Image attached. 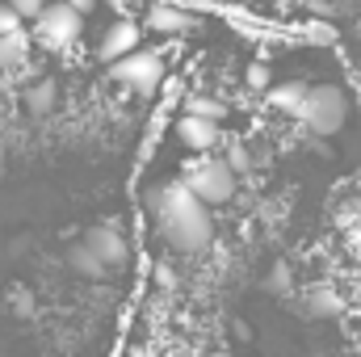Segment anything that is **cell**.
Here are the masks:
<instances>
[{
  "instance_id": "9",
  "label": "cell",
  "mask_w": 361,
  "mask_h": 357,
  "mask_svg": "<svg viewBox=\"0 0 361 357\" xmlns=\"http://www.w3.org/2000/svg\"><path fill=\"white\" fill-rule=\"evenodd\" d=\"M302 311H307V315H315V320H332V315H341V311H345V298H341L332 286H315V290H307V294H302Z\"/></svg>"
},
{
  "instance_id": "4",
  "label": "cell",
  "mask_w": 361,
  "mask_h": 357,
  "mask_svg": "<svg viewBox=\"0 0 361 357\" xmlns=\"http://www.w3.org/2000/svg\"><path fill=\"white\" fill-rule=\"evenodd\" d=\"M80 25H85V13H76L72 4L59 0V4H47V13L34 21V38L55 47V51H63V47H72L80 38Z\"/></svg>"
},
{
  "instance_id": "10",
  "label": "cell",
  "mask_w": 361,
  "mask_h": 357,
  "mask_svg": "<svg viewBox=\"0 0 361 357\" xmlns=\"http://www.w3.org/2000/svg\"><path fill=\"white\" fill-rule=\"evenodd\" d=\"M307 97H311V85H302V80H286V85L269 89V105L273 109H281V114H290V118H298L302 105H307Z\"/></svg>"
},
{
  "instance_id": "7",
  "label": "cell",
  "mask_w": 361,
  "mask_h": 357,
  "mask_svg": "<svg viewBox=\"0 0 361 357\" xmlns=\"http://www.w3.org/2000/svg\"><path fill=\"white\" fill-rule=\"evenodd\" d=\"M85 244H89L105 265H122V261L130 257V240H126V231L114 227V223H97L89 236H85Z\"/></svg>"
},
{
  "instance_id": "15",
  "label": "cell",
  "mask_w": 361,
  "mask_h": 357,
  "mask_svg": "<svg viewBox=\"0 0 361 357\" xmlns=\"http://www.w3.org/2000/svg\"><path fill=\"white\" fill-rule=\"evenodd\" d=\"M180 114H193V118H206V122H223L227 118V105L214 101V97H189Z\"/></svg>"
},
{
  "instance_id": "19",
  "label": "cell",
  "mask_w": 361,
  "mask_h": 357,
  "mask_svg": "<svg viewBox=\"0 0 361 357\" xmlns=\"http://www.w3.org/2000/svg\"><path fill=\"white\" fill-rule=\"evenodd\" d=\"M341 214H345V219H341V223H349V227H353V231H361V198H349V202H345V210H341Z\"/></svg>"
},
{
  "instance_id": "3",
  "label": "cell",
  "mask_w": 361,
  "mask_h": 357,
  "mask_svg": "<svg viewBox=\"0 0 361 357\" xmlns=\"http://www.w3.org/2000/svg\"><path fill=\"white\" fill-rule=\"evenodd\" d=\"M345 118H349V101L336 85H315L307 105H302V114H298V122L311 135H336L345 126Z\"/></svg>"
},
{
  "instance_id": "22",
  "label": "cell",
  "mask_w": 361,
  "mask_h": 357,
  "mask_svg": "<svg viewBox=\"0 0 361 357\" xmlns=\"http://www.w3.org/2000/svg\"><path fill=\"white\" fill-rule=\"evenodd\" d=\"M63 4H72L76 13H89V8H92V0H63Z\"/></svg>"
},
{
  "instance_id": "13",
  "label": "cell",
  "mask_w": 361,
  "mask_h": 357,
  "mask_svg": "<svg viewBox=\"0 0 361 357\" xmlns=\"http://www.w3.org/2000/svg\"><path fill=\"white\" fill-rule=\"evenodd\" d=\"M68 265L76 269L80 277H105V273H109V265H105V261H101V257L92 253L85 240H80V244H76V248L68 253Z\"/></svg>"
},
{
  "instance_id": "6",
  "label": "cell",
  "mask_w": 361,
  "mask_h": 357,
  "mask_svg": "<svg viewBox=\"0 0 361 357\" xmlns=\"http://www.w3.org/2000/svg\"><path fill=\"white\" fill-rule=\"evenodd\" d=\"M139 38H143V25H139V21H130V17H114V25H109V30L101 34V42H97V55L114 68V63L130 59L135 51H143Z\"/></svg>"
},
{
  "instance_id": "17",
  "label": "cell",
  "mask_w": 361,
  "mask_h": 357,
  "mask_svg": "<svg viewBox=\"0 0 361 357\" xmlns=\"http://www.w3.org/2000/svg\"><path fill=\"white\" fill-rule=\"evenodd\" d=\"M227 164L235 169V177H240V173H248V169H252V156H248V147H231V152H227Z\"/></svg>"
},
{
  "instance_id": "23",
  "label": "cell",
  "mask_w": 361,
  "mask_h": 357,
  "mask_svg": "<svg viewBox=\"0 0 361 357\" xmlns=\"http://www.w3.org/2000/svg\"><path fill=\"white\" fill-rule=\"evenodd\" d=\"M349 248H353V253L361 257V231H353V236H349Z\"/></svg>"
},
{
  "instance_id": "14",
  "label": "cell",
  "mask_w": 361,
  "mask_h": 357,
  "mask_svg": "<svg viewBox=\"0 0 361 357\" xmlns=\"http://www.w3.org/2000/svg\"><path fill=\"white\" fill-rule=\"evenodd\" d=\"M25 51H30V38H25V30H17V34L0 38V68L8 72V68L25 63Z\"/></svg>"
},
{
  "instance_id": "5",
  "label": "cell",
  "mask_w": 361,
  "mask_h": 357,
  "mask_svg": "<svg viewBox=\"0 0 361 357\" xmlns=\"http://www.w3.org/2000/svg\"><path fill=\"white\" fill-rule=\"evenodd\" d=\"M109 76H114L118 85H126L130 92H152L164 80V55H160V51H135L130 59L114 63Z\"/></svg>"
},
{
  "instance_id": "12",
  "label": "cell",
  "mask_w": 361,
  "mask_h": 357,
  "mask_svg": "<svg viewBox=\"0 0 361 357\" xmlns=\"http://www.w3.org/2000/svg\"><path fill=\"white\" fill-rule=\"evenodd\" d=\"M55 97H59V92H55V85H51V80H34V85L25 89V97H21V101H25V109H30L34 118H47V114L55 109Z\"/></svg>"
},
{
  "instance_id": "1",
  "label": "cell",
  "mask_w": 361,
  "mask_h": 357,
  "mask_svg": "<svg viewBox=\"0 0 361 357\" xmlns=\"http://www.w3.org/2000/svg\"><path fill=\"white\" fill-rule=\"evenodd\" d=\"M143 206L156 214V227L164 236V244L173 253H202L210 240H214V219H210V206L185 185H156L143 193Z\"/></svg>"
},
{
  "instance_id": "20",
  "label": "cell",
  "mask_w": 361,
  "mask_h": 357,
  "mask_svg": "<svg viewBox=\"0 0 361 357\" xmlns=\"http://www.w3.org/2000/svg\"><path fill=\"white\" fill-rule=\"evenodd\" d=\"M269 290H290V265H273L269 269Z\"/></svg>"
},
{
  "instance_id": "24",
  "label": "cell",
  "mask_w": 361,
  "mask_h": 357,
  "mask_svg": "<svg viewBox=\"0 0 361 357\" xmlns=\"http://www.w3.org/2000/svg\"><path fill=\"white\" fill-rule=\"evenodd\" d=\"M197 357H231V353H223V349H214V353H197Z\"/></svg>"
},
{
  "instance_id": "21",
  "label": "cell",
  "mask_w": 361,
  "mask_h": 357,
  "mask_svg": "<svg viewBox=\"0 0 361 357\" xmlns=\"http://www.w3.org/2000/svg\"><path fill=\"white\" fill-rule=\"evenodd\" d=\"M248 85H252V89H269V68H265V63H252V68H248Z\"/></svg>"
},
{
  "instance_id": "11",
  "label": "cell",
  "mask_w": 361,
  "mask_h": 357,
  "mask_svg": "<svg viewBox=\"0 0 361 357\" xmlns=\"http://www.w3.org/2000/svg\"><path fill=\"white\" fill-rule=\"evenodd\" d=\"M185 25H189V17L180 13L177 4H152V8H147V30H152V34L173 38V34H180Z\"/></svg>"
},
{
  "instance_id": "2",
  "label": "cell",
  "mask_w": 361,
  "mask_h": 357,
  "mask_svg": "<svg viewBox=\"0 0 361 357\" xmlns=\"http://www.w3.org/2000/svg\"><path fill=\"white\" fill-rule=\"evenodd\" d=\"M185 185L214 210V206H227L235 198V169L227 164V156H202L185 173Z\"/></svg>"
},
{
  "instance_id": "16",
  "label": "cell",
  "mask_w": 361,
  "mask_h": 357,
  "mask_svg": "<svg viewBox=\"0 0 361 357\" xmlns=\"http://www.w3.org/2000/svg\"><path fill=\"white\" fill-rule=\"evenodd\" d=\"M8 8L21 17V21H38L47 13V0H8Z\"/></svg>"
},
{
  "instance_id": "8",
  "label": "cell",
  "mask_w": 361,
  "mask_h": 357,
  "mask_svg": "<svg viewBox=\"0 0 361 357\" xmlns=\"http://www.w3.org/2000/svg\"><path fill=\"white\" fill-rule=\"evenodd\" d=\"M177 139L185 152H193L202 160V152H210L219 143V122H206V118H193V114H180L177 118Z\"/></svg>"
},
{
  "instance_id": "18",
  "label": "cell",
  "mask_w": 361,
  "mask_h": 357,
  "mask_svg": "<svg viewBox=\"0 0 361 357\" xmlns=\"http://www.w3.org/2000/svg\"><path fill=\"white\" fill-rule=\"evenodd\" d=\"M21 30V17L8 8V4H0V38H8V34H17Z\"/></svg>"
}]
</instances>
